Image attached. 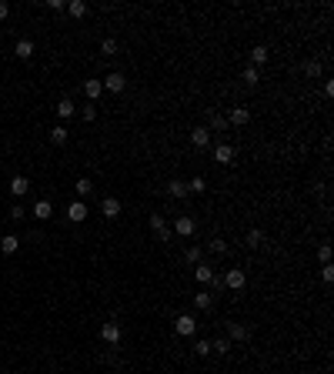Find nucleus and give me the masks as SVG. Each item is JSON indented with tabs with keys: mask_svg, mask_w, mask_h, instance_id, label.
Returning a JSON list of instances; mask_svg holds the SVG:
<instances>
[{
	"mask_svg": "<svg viewBox=\"0 0 334 374\" xmlns=\"http://www.w3.org/2000/svg\"><path fill=\"white\" fill-rule=\"evenodd\" d=\"M101 90H104V84H101V80H84V94L90 97V104H94L97 97H101Z\"/></svg>",
	"mask_w": 334,
	"mask_h": 374,
	"instance_id": "obj_15",
	"label": "nucleus"
},
{
	"mask_svg": "<svg viewBox=\"0 0 334 374\" xmlns=\"http://www.w3.org/2000/svg\"><path fill=\"white\" fill-rule=\"evenodd\" d=\"M27 191H30V181H27V177H20V174H17L14 181H10V194H14V197H24Z\"/></svg>",
	"mask_w": 334,
	"mask_h": 374,
	"instance_id": "obj_11",
	"label": "nucleus"
},
{
	"mask_svg": "<svg viewBox=\"0 0 334 374\" xmlns=\"http://www.w3.org/2000/svg\"><path fill=\"white\" fill-rule=\"evenodd\" d=\"M207 141H211V130H207V127H194L191 130V144H194V147H207Z\"/></svg>",
	"mask_w": 334,
	"mask_h": 374,
	"instance_id": "obj_13",
	"label": "nucleus"
},
{
	"mask_svg": "<svg viewBox=\"0 0 334 374\" xmlns=\"http://www.w3.org/2000/svg\"><path fill=\"white\" fill-rule=\"evenodd\" d=\"M214 160H217V164H231V160H234V147H231V144H217V147H214Z\"/></svg>",
	"mask_w": 334,
	"mask_h": 374,
	"instance_id": "obj_10",
	"label": "nucleus"
},
{
	"mask_svg": "<svg viewBox=\"0 0 334 374\" xmlns=\"http://www.w3.org/2000/svg\"><path fill=\"white\" fill-rule=\"evenodd\" d=\"M167 191H171V197H187V184H181V181H171L167 184Z\"/></svg>",
	"mask_w": 334,
	"mask_h": 374,
	"instance_id": "obj_19",
	"label": "nucleus"
},
{
	"mask_svg": "<svg viewBox=\"0 0 334 374\" xmlns=\"http://www.w3.org/2000/svg\"><path fill=\"white\" fill-rule=\"evenodd\" d=\"M80 117H84V120H94L97 117V104H87V107L80 111Z\"/></svg>",
	"mask_w": 334,
	"mask_h": 374,
	"instance_id": "obj_30",
	"label": "nucleus"
},
{
	"mask_svg": "<svg viewBox=\"0 0 334 374\" xmlns=\"http://www.w3.org/2000/svg\"><path fill=\"white\" fill-rule=\"evenodd\" d=\"M50 141H54V144H67V127H54V130H50Z\"/></svg>",
	"mask_w": 334,
	"mask_h": 374,
	"instance_id": "obj_27",
	"label": "nucleus"
},
{
	"mask_svg": "<svg viewBox=\"0 0 334 374\" xmlns=\"http://www.w3.org/2000/svg\"><path fill=\"white\" fill-rule=\"evenodd\" d=\"M17 247H20V237H17V234H4V237H0V251H4V254H17Z\"/></svg>",
	"mask_w": 334,
	"mask_h": 374,
	"instance_id": "obj_12",
	"label": "nucleus"
},
{
	"mask_svg": "<svg viewBox=\"0 0 334 374\" xmlns=\"http://www.w3.org/2000/svg\"><path fill=\"white\" fill-rule=\"evenodd\" d=\"M74 111H77V107H74L71 97H64V100L57 104V117H60V120H71V117H74Z\"/></svg>",
	"mask_w": 334,
	"mask_h": 374,
	"instance_id": "obj_14",
	"label": "nucleus"
},
{
	"mask_svg": "<svg viewBox=\"0 0 334 374\" xmlns=\"http://www.w3.org/2000/svg\"><path fill=\"white\" fill-rule=\"evenodd\" d=\"M211 127H214V130H224V127H227V117H217V114H214V117H211Z\"/></svg>",
	"mask_w": 334,
	"mask_h": 374,
	"instance_id": "obj_31",
	"label": "nucleus"
},
{
	"mask_svg": "<svg viewBox=\"0 0 334 374\" xmlns=\"http://www.w3.org/2000/svg\"><path fill=\"white\" fill-rule=\"evenodd\" d=\"M201 261V247H191V251H187V264H197Z\"/></svg>",
	"mask_w": 334,
	"mask_h": 374,
	"instance_id": "obj_37",
	"label": "nucleus"
},
{
	"mask_svg": "<svg viewBox=\"0 0 334 374\" xmlns=\"http://www.w3.org/2000/svg\"><path fill=\"white\" fill-rule=\"evenodd\" d=\"M7 17H10V7H7V4H0V20H7Z\"/></svg>",
	"mask_w": 334,
	"mask_h": 374,
	"instance_id": "obj_40",
	"label": "nucleus"
},
{
	"mask_svg": "<svg viewBox=\"0 0 334 374\" xmlns=\"http://www.w3.org/2000/svg\"><path fill=\"white\" fill-rule=\"evenodd\" d=\"M211 251H214V254H224V251H227V244H224V241H211Z\"/></svg>",
	"mask_w": 334,
	"mask_h": 374,
	"instance_id": "obj_38",
	"label": "nucleus"
},
{
	"mask_svg": "<svg viewBox=\"0 0 334 374\" xmlns=\"http://www.w3.org/2000/svg\"><path fill=\"white\" fill-rule=\"evenodd\" d=\"M10 217H14V221H20V217H24V207L14 204V207H10Z\"/></svg>",
	"mask_w": 334,
	"mask_h": 374,
	"instance_id": "obj_39",
	"label": "nucleus"
},
{
	"mask_svg": "<svg viewBox=\"0 0 334 374\" xmlns=\"http://www.w3.org/2000/svg\"><path fill=\"white\" fill-rule=\"evenodd\" d=\"M194 308H211V294H207V291H201V294H194Z\"/></svg>",
	"mask_w": 334,
	"mask_h": 374,
	"instance_id": "obj_26",
	"label": "nucleus"
},
{
	"mask_svg": "<svg viewBox=\"0 0 334 374\" xmlns=\"http://www.w3.org/2000/svg\"><path fill=\"white\" fill-rule=\"evenodd\" d=\"M257 80H261L257 67H247V71H244V84H257Z\"/></svg>",
	"mask_w": 334,
	"mask_h": 374,
	"instance_id": "obj_29",
	"label": "nucleus"
},
{
	"mask_svg": "<svg viewBox=\"0 0 334 374\" xmlns=\"http://www.w3.org/2000/svg\"><path fill=\"white\" fill-rule=\"evenodd\" d=\"M224 284L231 287V291H241V287L247 284V278H244V271H241V267H231V271L224 274Z\"/></svg>",
	"mask_w": 334,
	"mask_h": 374,
	"instance_id": "obj_5",
	"label": "nucleus"
},
{
	"mask_svg": "<svg viewBox=\"0 0 334 374\" xmlns=\"http://www.w3.org/2000/svg\"><path fill=\"white\" fill-rule=\"evenodd\" d=\"M101 214L107 217V221L120 217V200H117V197H104V204H101Z\"/></svg>",
	"mask_w": 334,
	"mask_h": 374,
	"instance_id": "obj_8",
	"label": "nucleus"
},
{
	"mask_svg": "<svg viewBox=\"0 0 334 374\" xmlns=\"http://www.w3.org/2000/svg\"><path fill=\"white\" fill-rule=\"evenodd\" d=\"M321 278H324L327 284H331V281H334V267H331V264H324V267H321Z\"/></svg>",
	"mask_w": 334,
	"mask_h": 374,
	"instance_id": "obj_36",
	"label": "nucleus"
},
{
	"mask_svg": "<svg viewBox=\"0 0 334 374\" xmlns=\"http://www.w3.org/2000/svg\"><path fill=\"white\" fill-rule=\"evenodd\" d=\"M194 227H197V224H194V217H187V214H181L174 221V234H177V237H191Z\"/></svg>",
	"mask_w": 334,
	"mask_h": 374,
	"instance_id": "obj_4",
	"label": "nucleus"
},
{
	"mask_svg": "<svg viewBox=\"0 0 334 374\" xmlns=\"http://www.w3.org/2000/svg\"><path fill=\"white\" fill-rule=\"evenodd\" d=\"M318 71H321L318 60H308V64H304V74H311V77H318Z\"/></svg>",
	"mask_w": 334,
	"mask_h": 374,
	"instance_id": "obj_33",
	"label": "nucleus"
},
{
	"mask_svg": "<svg viewBox=\"0 0 334 374\" xmlns=\"http://www.w3.org/2000/svg\"><path fill=\"white\" fill-rule=\"evenodd\" d=\"M74 191H77V194H80V197H87V194H94V184H90V181H87V177H80V181H77V184H74Z\"/></svg>",
	"mask_w": 334,
	"mask_h": 374,
	"instance_id": "obj_21",
	"label": "nucleus"
},
{
	"mask_svg": "<svg viewBox=\"0 0 334 374\" xmlns=\"http://www.w3.org/2000/svg\"><path fill=\"white\" fill-rule=\"evenodd\" d=\"M318 257H321V264H331V247H321V251H318Z\"/></svg>",
	"mask_w": 334,
	"mask_h": 374,
	"instance_id": "obj_35",
	"label": "nucleus"
},
{
	"mask_svg": "<svg viewBox=\"0 0 334 374\" xmlns=\"http://www.w3.org/2000/svg\"><path fill=\"white\" fill-rule=\"evenodd\" d=\"M101 54H104V57L117 54V40H104V44H101Z\"/></svg>",
	"mask_w": 334,
	"mask_h": 374,
	"instance_id": "obj_28",
	"label": "nucleus"
},
{
	"mask_svg": "<svg viewBox=\"0 0 334 374\" xmlns=\"http://www.w3.org/2000/svg\"><path fill=\"white\" fill-rule=\"evenodd\" d=\"M227 341H247V327L231 321V327H227Z\"/></svg>",
	"mask_w": 334,
	"mask_h": 374,
	"instance_id": "obj_16",
	"label": "nucleus"
},
{
	"mask_svg": "<svg viewBox=\"0 0 334 374\" xmlns=\"http://www.w3.org/2000/svg\"><path fill=\"white\" fill-rule=\"evenodd\" d=\"M67 14H71V17H84V14H87V4H84V0H74V4H67Z\"/></svg>",
	"mask_w": 334,
	"mask_h": 374,
	"instance_id": "obj_22",
	"label": "nucleus"
},
{
	"mask_svg": "<svg viewBox=\"0 0 334 374\" xmlns=\"http://www.w3.org/2000/svg\"><path fill=\"white\" fill-rule=\"evenodd\" d=\"M67 217H71L74 224L87 221V204H84V200H71V207H67Z\"/></svg>",
	"mask_w": 334,
	"mask_h": 374,
	"instance_id": "obj_6",
	"label": "nucleus"
},
{
	"mask_svg": "<svg viewBox=\"0 0 334 374\" xmlns=\"http://www.w3.org/2000/svg\"><path fill=\"white\" fill-rule=\"evenodd\" d=\"M261 231H251V234H247V244H251V247H257V244H261Z\"/></svg>",
	"mask_w": 334,
	"mask_h": 374,
	"instance_id": "obj_34",
	"label": "nucleus"
},
{
	"mask_svg": "<svg viewBox=\"0 0 334 374\" xmlns=\"http://www.w3.org/2000/svg\"><path fill=\"white\" fill-rule=\"evenodd\" d=\"M101 84H104L107 90H111V94H124V87H127V77H124L120 71H114V74H107V77H104Z\"/></svg>",
	"mask_w": 334,
	"mask_h": 374,
	"instance_id": "obj_1",
	"label": "nucleus"
},
{
	"mask_svg": "<svg viewBox=\"0 0 334 374\" xmlns=\"http://www.w3.org/2000/svg\"><path fill=\"white\" fill-rule=\"evenodd\" d=\"M194 351H197L201 358H204V354H211V341H197V344H194Z\"/></svg>",
	"mask_w": 334,
	"mask_h": 374,
	"instance_id": "obj_32",
	"label": "nucleus"
},
{
	"mask_svg": "<svg viewBox=\"0 0 334 374\" xmlns=\"http://www.w3.org/2000/svg\"><path fill=\"white\" fill-rule=\"evenodd\" d=\"M194 278H197L201 284H211V278H214V271H211L207 264H197V267H194Z\"/></svg>",
	"mask_w": 334,
	"mask_h": 374,
	"instance_id": "obj_18",
	"label": "nucleus"
},
{
	"mask_svg": "<svg viewBox=\"0 0 334 374\" xmlns=\"http://www.w3.org/2000/svg\"><path fill=\"white\" fill-rule=\"evenodd\" d=\"M251 60H254V67L268 64V47H254V50H251Z\"/></svg>",
	"mask_w": 334,
	"mask_h": 374,
	"instance_id": "obj_23",
	"label": "nucleus"
},
{
	"mask_svg": "<svg viewBox=\"0 0 334 374\" xmlns=\"http://www.w3.org/2000/svg\"><path fill=\"white\" fill-rule=\"evenodd\" d=\"M17 57H20V60L34 57V44H30V40H17Z\"/></svg>",
	"mask_w": 334,
	"mask_h": 374,
	"instance_id": "obj_20",
	"label": "nucleus"
},
{
	"mask_svg": "<svg viewBox=\"0 0 334 374\" xmlns=\"http://www.w3.org/2000/svg\"><path fill=\"white\" fill-rule=\"evenodd\" d=\"M151 231L157 234L160 241H167V237H171V231H167V221H164L160 214H151Z\"/></svg>",
	"mask_w": 334,
	"mask_h": 374,
	"instance_id": "obj_9",
	"label": "nucleus"
},
{
	"mask_svg": "<svg viewBox=\"0 0 334 374\" xmlns=\"http://www.w3.org/2000/svg\"><path fill=\"white\" fill-rule=\"evenodd\" d=\"M247 120H251V111H247V107H231V114H227V124H234V127H244Z\"/></svg>",
	"mask_w": 334,
	"mask_h": 374,
	"instance_id": "obj_7",
	"label": "nucleus"
},
{
	"mask_svg": "<svg viewBox=\"0 0 334 374\" xmlns=\"http://www.w3.org/2000/svg\"><path fill=\"white\" fill-rule=\"evenodd\" d=\"M174 331H177V334H181V337H191L194 331H197V321H194L191 314H181V318L174 321Z\"/></svg>",
	"mask_w": 334,
	"mask_h": 374,
	"instance_id": "obj_3",
	"label": "nucleus"
},
{
	"mask_svg": "<svg viewBox=\"0 0 334 374\" xmlns=\"http://www.w3.org/2000/svg\"><path fill=\"white\" fill-rule=\"evenodd\" d=\"M204 191H207V181H204V177H194V181L187 184V194H204Z\"/></svg>",
	"mask_w": 334,
	"mask_h": 374,
	"instance_id": "obj_24",
	"label": "nucleus"
},
{
	"mask_svg": "<svg viewBox=\"0 0 334 374\" xmlns=\"http://www.w3.org/2000/svg\"><path fill=\"white\" fill-rule=\"evenodd\" d=\"M120 334H124V331H120L117 321H104V324H101V341L117 344V341H120Z\"/></svg>",
	"mask_w": 334,
	"mask_h": 374,
	"instance_id": "obj_2",
	"label": "nucleus"
},
{
	"mask_svg": "<svg viewBox=\"0 0 334 374\" xmlns=\"http://www.w3.org/2000/svg\"><path fill=\"white\" fill-rule=\"evenodd\" d=\"M34 214H37L40 221H47V217L54 214V207H50V200H37V204H34Z\"/></svg>",
	"mask_w": 334,
	"mask_h": 374,
	"instance_id": "obj_17",
	"label": "nucleus"
},
{
	"mask_svg": "<svg viewBox=\"0 0 334 374\" xmlns=\"http://www.w3.org/2000/svg\"><path fill=\"white\" fill-rule=\"evenodd\" d=\"M211 351H217V354H227V351H231V341H227V337H217V341H211Z\"/></svg>",
	"mask_w": 334,
	"mask_h": 374,
	"instance_id": "obj_25",
	"label": "nucleus"
}]
</instances>
